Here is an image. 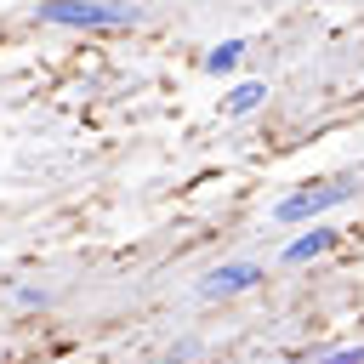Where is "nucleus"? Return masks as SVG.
Returning a JSON list of instances; mask_svg holds the SVG:
<instances>
[{
    "label": "nucleus",
    "mask_w": 364,
    "mask_h": 364,
    "mask_svg": "<svg viewBox=\"0 0 364 364\" xmlns=\"http://www.w3.org/2000/svg\"><path fill=\"white\" fill-rule=\"evenodd\" d=\"M318 364H364V347H341V353H330V358H318Z\"/></svg>",
    "instance_id": "0eeeda50"
},
{
    "label": "nucleus",
    "mask_w": 364,
    "mask_h": 364,
    "mask_svg": "<svg viewBox=\"0 0 364 364\" xmlns=\"http://www.w3.org/2000/svg\"><path fill=\"white\" fill-rule=\"evenodd\" d=\"M34 17L51 28H136L142 23L131 0H40Z\"/></svg>",
    "instance_id": "f257e3e1"
},
{
    "label": "nucleus",
    "mask_w": 364,
    "mask_h": 364,
    "mask_svg": "<svg viewBox=\"0 0 364 364\" xmlns=\"http://www.w3.org/2000/svg\"><path fill=\"white\" fill-rule=\"evenodd\" d=\"M239 63H245V40H222V46L205 51V68H210V74H233Z\"/></svg>",
    "instance_id": "423d86ee"
},
{
    "label": "nucleus",
    "mask_w": 364,
    "mask_h": 364,
    "mask_svg": "<svg viewBox=\"0 0 364 364\" xmlns=\"http://www.w3.org/2000/svg\"><path fill=\"white\" fill-rule=\"evenodd\" d=\"M353 188L347 182H318V188H301V193H290V199H279L273 205V222H307V216H324L330 205H341Z\"/></svg>",
    "instance_id": "f03ea898"
},
{
    "label": "nucleus",
    "mask_w": 364,
    "mask_h": 364,
    "mask_svg": "<svg viewBox=\"0 0 364 364\" xmlns=\"http://www.w3.org/2000/svg\"><path fill=\"white\" fill-rule=\"evenodd\" d=\"M262 102H267V85H262V80H239V85L222 97V114H228V119H245V114H256Z\"/></svg>",
    "instance_id": "20e7f679"
},
{
    "label": "nucleus",
    "mask_w": 364,
    "mask_h": 364,
    "mask_svg": "<svg viewBox=\"0 0 364 364\" xmlns=\"http://www.w3.org/2000/svg\"><path fill=\"white\" fill-rule=\"evenodd\" d=\"M250 284H262V267H256V262H222L216 273H205L199 296L222 301V296H239V290H250Z\"/></svg>",
    "instance_id": "7ed1b4c3"
},
{
    "label": "nucleus",
    "mask_w": 364,
    "mask_h": 364,
    "mask_svg": "<svg viewBox=\"0 0 364 364\" xmlns=\"http://www.w3.org/2000/svg\"><path fill=\"white\" fill-rule=\"evenodd\" d=\"M330 245H336V233H330V228H313V233H301V239L284 245V262H290V267H296V262H313V256H324Z\"/></svg>",
    "instance_id": "39448f33"
}]
</instances>
